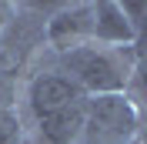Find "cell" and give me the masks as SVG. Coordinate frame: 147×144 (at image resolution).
Here are the masks:
<instances>
[{
    "label": "cell",
    "instance_id": "obj_1",
    "mask_svg": "<svg viewBox=\"0 0 147 144\" xmlns=\"http://www.w3.org/2000/svg\"><path fill=\"white\" fill-rule=\"evenodd\" d=\"M134 67H137L134 47L87 44L74 54H64L57 71H64L84 97H100V94H127Z\"/></svg>",
    "mask_w": 147,
    "mask_h": 144
},
{
    "label": "cell",
    "instance_id": "obj_2",
    "mask_svg": "<svg viewBox=\"0 0 147 144\" xmlns=\"http://www.w3.org/2000/svg\"><path fill=\"white\" fill-rule=\"evenodd\" d=\"M140 111L127 94L84 97V134L80 144H137Z\"/></svg>",
    "mask_w": 147,
    "mask_h": 144
},
{
    "label": "cell",
    "instance_id": "obj_3",
    "mask_svg": "<svg viewBox=\"0 0 147 144\" xmlns=\"http://www.w3.org/2000/svg\"><path fill=\"white\" fill-rule=\"evenodd\" d=\"M44 40L60 57L94 44V3H70L50 14L44 24Z\"/></svg>",
    "mask_w": 147,
    "mask_h": 144
},
{
    "label": "cell",
    "instance_id": "obj_4",
    "mask_svg": "<svg viewBox=\"0 0 147 144\" xmlns=\"http://www.w3.org/2000/svg\"><path fill=\"white\" fill-rule=\"evenodd\" d=\"M77 101H84V94L64 71H40L27 84V111L34 114V121L60 114V111L74 107Z\"/></svg>",
    "mask_w": 147,
    "mask_h": 144
},
{
    "label": "cell",
    "instance_id": "obj_5",
    "mask_svg": "<svg viewBox=\"0 0 147 144\" xmlns=\"http://www.w3.org/2000/svg\"><path fill=\"white\" fill-rule=\"evenodd\" d=\"M134 40H137V24L127 17L124 3H117V0L94 3V44H100V47H134Z\"/></svg>",
    "mask_w": 147,
    "mask_h": 144
},
{
    "label": "cell",
    "instance_id": "obj_6",
    "mask_svg": "<svg viewBox=\"0 0 147 144\" xmlns=\"http://www.w3.org/2000/svg\"><path fill=\"white\" fill-rule=\"evenodd\" d=\"M0 144H27V127L20 124V114L3 104H0Z\"/></svg>",
    "mask_w": 147,
    "mask_h": 144
},
{
    "label": "cell",
    "instance_id": "obj_7",
    "mask_svg": "<svg viewBox=\"0 0 147 144\" xmlns=\"http://www.w3.org/2000/svg\"><path fill=\"white\" fill-rule=\"evenodd\" d=\"M127 97L134 101V107H147V64H137L134 74H130V84H127Z\"/></svg>",
    "mask_w": 147,
    "mask_h": 144
},
{
    "label": "cell",
    "instance_id": "obj_8",
    "mask_svg": "<svg viewBox=\"0 0 147 144\" xmlns=\"http://www.w3.org/2000/svg\"><path fill=\"white\" fill-rule=\"evenodd\" d=\"M137 144H147V107H140V134H137Z\"/></svg>",
    "mask_w": 147,
    "mask_h": 144
}]
</instances>
